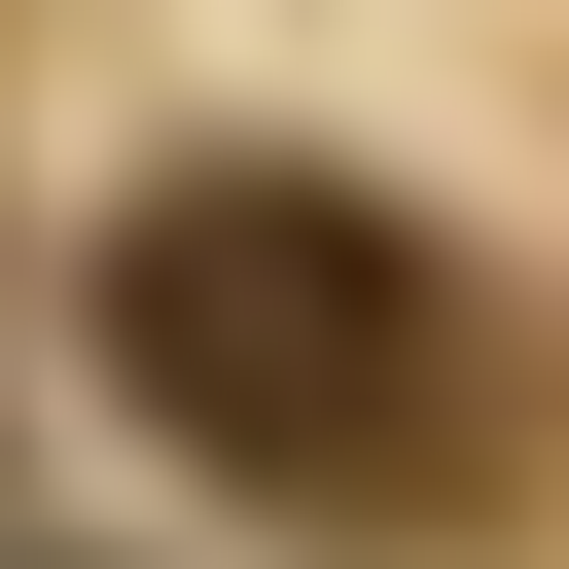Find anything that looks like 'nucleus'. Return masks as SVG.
<instances>
[{
    "label": "nucleus",
    "mask_w": 569,
    "mask_h": 569,
    "mask_svg": "<svg viewBox=\"0 0 569 569\" xmlns=\"http://www.w3.org/2000/svg\"><path fill=\"white\" fill-rule=\"evenodd\" d=\"M107 356H142V427L249 462V498H427V462H462V284H427V213H391V178H284V142H213V178L107 213Z\"/></svg>",
    "instance_id": "nucleus-1"
}]
</instances>
